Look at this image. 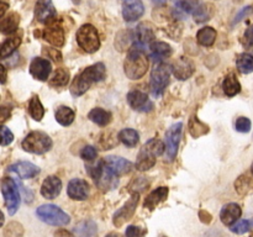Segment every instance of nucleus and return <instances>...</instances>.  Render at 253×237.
<instances>
[{
    "label": "nucleus",
    "instance_id": "1a4fd4ad",
    "mask_svg": "<svg viewBox=\"0 0 253 237\" xmlns=\"http://www.w3.org/2000/svg\"><path fill=\"white\" fill-rule=\"evenodd\" d=\"M0 188L9 215H14L20 205V193L16 182L12 178H2L0 182Z\"/></svg>",
    "mask_w": 253,
    "mask_h": 237
},
{
    "label": "nucleus",
    "instance_id": "864d4df0",
    "mask_svg": "<svg viewBox=\"0 0 253 237\" xmlns=\"http://www.w3.org/2000/svg\"><path fill=\"white\" fill-rule=\"evenodd\" d=\"M7 78V72L2 64H0V84H4L6 81Z\"/></svg>",
    "mask_w": 253,
    "mask_h": 237
},
{
    "label": "nucleus",
    "instance_id": "c756f323",
    "mask_svg": "<svg viewBox=\"0 0 253 237\" xmlns=\"http://www.w3.org/2000/svg\"><path fill=\"white\" fill-rule=\"evenodd\" d=\"M21 43L20 37H10V39L5 40L1 44H0V59H5L9 56H11L17 47Z\"/></svg>",
    "mask_w": 253,
    "mask_h": 237
},
{
    "label": "nucleus",
    "instance_id": "e433bc0d",
    "mask_svg": "<svg viewBox=\"0 0 253 237\" xmlns=\"http://www.w3.org/2000/svg\"><path fill=\"white\" fill-rule=\"evenodd\" d=\"M19 22H20V16L17 14H10L9 16L5 17L4 20L1 21V31L4 32L5 35H11L14 34L15 31L19 27Z\"/></svg>",
    "mask_w": 253,
    "mask_h": 237
},
{
    "label": "nucleus",
    "instance_id": "bb28decb",
    "mask_svg": "<svg viewBox=\"0 0 253 237\" xmlns=\"http://www.w3.org/2000/svg\"><path fill=\"white\" fill-rule=\"evenodd\" d=\"M88 118L93 121L94 123H96V125L106 126L111 122L113 116H111V113L104 110V109L95 108L93 110H90V113L88 114Z\"/></svg>",
    "mask_w": 253,
    "mask_h": 237
},
{
    "label": "nucleus",
    "instance_id": "a19ab883",
    "mask_svg": "<svg viewBox=\"0 0 253 237\" xmlns=\"http://www.w3.org/2000/svg\"><path fill=\"white\" fill-rule=\"evenodd\" d=\"M24 227L19 222H10L4 230V237H22Z\"/></svg>",
    "mask_w": 253,
    "mask_h": 237
},
{
    "label": "nucleus",
    "instance_id": "b1692460",
    "mask_svg": "<svg viewBox=\"0 0 253 237\" xmlns=\"http://www.w3.org/2000/svg\"><path fill=\"white\" fill-rule=\"evenodd\" d=\"M168 197V188L167 187H160L156 190L151 192L147 195V198L145 199V204L143 206L148 210H153L157 206L160 202H162L163 200L167 199Z\"/></svg>",
    "mask_w": 253,
    "mask_h": 237
},
{
    "label": "nucleus",
    "instance_id": "aec40b11",
    "mask_svg": "<svg viewBox=\"0 0 253 237\" xmlns=\"http://www.w3.org/2000/svg\"><path fill=\"white\" fill-rule=\"evenodd\" d=\"M62 190V182L56 175H49L41 185V194L46 199H56Z\"/></svg>",
    "mask_w": 253,
    "mask_h": 237
},
{
    "label": "nucleus",
    "instance_id": "49530a36",
    "mask_svg": "<svg viewBox=\"0 0 253 237\" xmlns=\"http://www.w3.org/2000/svg\"><path fill=\"white\" fill-rule=\"evenodd\" d=\"M242 44L246 49L253 51V25H251L245 32L244 37H242Z\"/></svg>",
    "mask_w": 253,
    "mask_h": 237
},
{
    "label": "nucleus",
    "instance_id": "393cba45",
    "mask_svg": "<svg viewBox=\"0 0 253 237\" xmlns=\"http://www.w3.org/2000/svg\"><path fill=\"white\" fill-rule=\"evenodd\" d=\"M155 40V34L151 30L150 26H147L146 24L138 25L137 29H136L135 34V42L146 46V44H151Z\"/></svg>",
    "mask_w": 253,
    "mask_h": 237
},
{
    "label": "nucleus",
    "instance_id": "6ab92c4d",
    "mask_svg": "<svg viewBox=\"0 0 253 237\" xmlns=\"http://www.w3.org/2000/svg\"><path fill=\"white\" fill-rule=\"evenodd\" d=\"M104 162L110 168L111 172L118 175V177L127 174V173H130L131 168H132V163L128 162L125 158L116 157V156H108V157L104 158Z\"/></svg>",
    "mask_w": 253,
    "mask_h": 237
},
{
    "label": "nucleus",
    "instance_id": "423d86ee",
    "mask_svg": "<svg viewBox=\"0 0 253 237\" xmlns=\"http://www.w3.org/2000/svg\"><path fill=\"white\" fill-rule=\"evenodd\" d=\"M36 215L41 221L52 225V226H66L71 221V217L68 214H66L63 210L52 204H44L37 207Z\"/></svg>",
    "mask_w": 253,
    "mask_h": 237
},
{
    "label": "nucleus",
    "instance_id": "412c9836",
    "mask_svg": "<svg viewBox=\"0 0 253 237\" xmlns=\"http://www.w3.org/2000/svg\"><path fill=\"white\" fill-rule=\"evenodd\" d=\"M9 172L15 173L22 179H30V178H34L39 174L40 168L30 162H17L15 164L10 165Z\"/></svg>",
    "mask_w": 253,
    "mask_h": 237
},
{
    "label": "nucleus",
    "instance_id": "20e7f679",
    "mask_svg": "<svg viewBox=\"0 0 253 237\" xmlns=\"http://www.w3.org/2000/svg\"><path fill=\"white\" fill-rule=\"evenodd\" d=\"M86 170H88L89 175L93 178L95 184L98 185L99 189H101L103 192L114 189L119 184L118 175L111 172V169L105 164L104 159H100L94 165L88 167Z\"/></svg>",
    "mask_w": 253,
    "mask_h": 237
},
{
    "label": "nucleus",
    "instance_id": "5fc2aeb1",
    "mask_svg": "<svg viewBox=\"0 0 253 237\" xmlns=\"http://www.w3.org/2000/svg\"><path fill=\"white\" fill-rule=\"evenodd\" d=\"M54 237H74V235L67 230H58V231L54 232Z\"/></svg>",
    "mask_w": 253,
    "mask_h": 237
},
{
    "label": "nucleus",
    "instance_id": "f3484780",
    "mask_svg": "<svg viewBox=\"0 0 253 237\" xmlns=\"http://www.w3.org/2000/svg\"><path fill=\"white\" fill-rule=\"evenodd\" d=\"M67 194L73 200H85L89 195V185L84 179L74 178L68 183Z\"/></svg>",
    "mask_w": 253,
    "mask_h": 237
},
{
    "label": "nucleus",
    "instance_id": "79ce46f5",
    "mask_svg": "<svg viewBox=\"0 0 253 237\" xmlns=\"http://www.w3.org/2000/svg\"><path fill=\"white\" fill-rule=\"evenodd\" d=\"M252 226H253V222L250 221V220H240L239 222H235L230 229H231V231L235 232V234L242 235V234H246L247 231H250Z\"/></svg>",
    "mask_w": 253,
    "mask_h": 237
},
{
    "label": "nucleus",
    "instance_id": "f03ea898",
    "mask_svg": "<svg viewBox=\"0 0 253 237\" xmlns=\"http://www.w3.org/2000/svg\"><path fill=\"white\" fill-rule=\"evenodd\" d=\"M106 77V68L104 63H95L89 66L73 79L71 93L74 96H81L93 85L94 83L104 80Z\"/></svg>",
    "mask_w": 253,
    "mask_h": 237
},
{
    "label": "nucleus",
    "instance_id": "58836bf2",
    "mask_svg": "<svg viewBox=\"0 0 253 237\" xmlns=\"http://www.w3.org/2000/svg\"><path fill=\"white\" fill-rule=\"evenodd\" d=\"M69 80V72L66 68H58L54 72L53 77L49 80V85L54 88H61L68 84Z\"/></svg>",
    "mask_w": 253,
    "mask_h": 237
},
{
    "label": "nucleus",
    "instance_id": "c85d7f7f",
    "mask_svg": "<svg viewBox=\"0 0 253 237\" xmlns=\"http://www.w3.org/2000/svg\"><path fill=\"white\" fill-rule=\"evenodd\" d=\"M216 40V31L212 27H203L198 31L197 41L198 43L204 47H210L214 44Z\"/></svg>",
    "mask_w": 253,
    "mask_h": 237
},
{
    "label": "nucleus",
    "instance_id": "f8f14e48",
    "mask_svg": "<svg viewBox=\"0 0 253 237\" xmlns=\"http://www.w3.org/2000/svg\"><path fill=\"white\" fill-rule=\"evenodd\" d=\"M57 12L52 0H37L35 6V17L42 24H49L54 20Z\"/></svg>",
    "mask_w": 253,
    "mask_h": 237
},
{
    "label": "nucleus",
    "instance_id": "4be33fe9",
    "mask_svg": "<svg viewBox=\"0 0 253 237\" xmlns=\"http://www.w3.org/2000/svg\"><path fill=\"white\" fill-rule=\"evenodd\" d=\"M242 210L240 205L235 204V202H230V204L225 205L222 207L221 212H220V219H221L222 224L226 226H232L237 220L241 217Z\"/></svg>",
    "mask_w": 253,
    "mask_h": 237
},
{
    "label": "nucleus",
    "instance_id": "6e6d98bb",
    "mask_svg": "<svg viewBox=\"0 0 253 237\" xmlns=\"http://www.w3.org/2000/svg\"><path fill=\"white\" fill-rule=\"evenodd\" d=\"M200 219H202L203 222H205V224H209L210 221H211V215L209 214V212H205V211H200Z\"/></svg>",
    "mask_w": 253,
    "mask_h": 237
},
{
    "label": "nucleus",
    "instance_id": "ea45409f",
    "mask_svg": "<svg viewBox=\"0 0 253 237\" xmlns=\"http://www.w3.org/2000/svg\"><path fill=\"white\" fill-rule=\"evenodd\" d=\"M172 1L178 9L185 12H194L195 9L199 6V0H172Z\"/></svg>",
    "mask_w": 253,
    "mask_h": 237
},
{
    "label": "nucleus",
    "instance_id": "9d476101",
    "mask_svg": "<svg viewBox=\"0 0 253 237\" xmlns=\"http://www.w3.org/2000/svg\"><path fill=\"white\" fill-rule=\"evenodd\" d=\"M182 130L183 123L177 122L170 126L167 132H166V156H167L168 160H170V162L174 160V158L177 157L180 137H182Z\"/></svg>",
    "mask_w": 253,
    "mask_h": 237
},
{
    "label": "nucleus",
    "instance_id": "bf43d9fd",
    "mask_svg": "<svg viewBox=\"0 0 253 237\" xmlns=\"http://www.w3.org/2000/svg\"><path fill=\"white\" fill-rule=\"evenodd\" d=\"M4 225V214L1 212V210H0V227Z\"/></svg>",
    "mask_w": 253,
    "mask_h": 237
},
{
    "label": "nucleus",
    "instance_id": "72a5a7b5",
    "mask_svg": "<svg viewBox=\"0 0 253 237\" xmlns=\"http://www.w3.org/2000/svg\"><path fill=\"white\" fill-rule=\"evenodd\" d=\"M212 14H214V7L210 4H202L195 9V11L193 12L194 15L195 22L198 24H202V22L209 21L211 19Z\"/></svg>",
    "mask_w": 253,
    "mask_h": 237
},
{
    "label": "nucleus",
    "instance_id": "603ef678",
    "mask_svg": "<svg viewBox=\"0 0 253 237\" xmlns=\"http://www.w3.org/2000/svg\"><path fill=\"white\" fill-rule=\"evenodd\" d=\"M7 9H9V2H7V0H0V19L4 16Z\"/></svg>",
    "mask_w": 253,
    "mask_h": 237
},
{
    "label": "nucleus",
    "instance_id": "473e14b6",
    "mask_svg": "<svg viewBox=\"0 0 253 237\" xmlns=\"http://www.w3.org/2000/svg\"><path fill=\"white\" fill-rule=\"evenodd\" d=\"M189 132L194 138H199L209 132V126L202 122L197 116H193L189 121Z\"/></svg>",
    "mask_w": 253,
    "mask_h": 237
},
{
    "label": "nucleus",
    "instance_id": "09e8293b",
    "mask_svg": "<svg viewBox=\"0 0 253 237\" xmlns=\"http://www.w3.org/2000/svg\"><path fill=\"white\" fill-rule=\"evenodd\" d=\"M43 53L48 56L49 58L53 59L54 62H61L62 61V54L59 49L56 48H43Z\"/></svg>",
    "mask_w": 253,
    "mask_h": 237
},
{
    "label": "nucleus",
    "instance_id": "7c9ffc66",
    "mask_svg": "<svg viewBox=\"0 0 253 237\" xmlns=\"http://www.w3.org/2000/svg\"><path fill=\"white\" fill-rule=\"evenodd\" d=\"M118 137L126 147H135V146H137L138 140H140V135L133 128H124L119 132Z\"/></svg>",
    "mask_w": 253,
    "mask_h": 237
},
{
    "label": "nucleus",
    "instance_id": "052dcab7",
    "mask_svg": "<svg viewBox=\"0 0 253 237\" xmlns=\"http://www.w3.org/2000/svg\"><path fill=\"white\" fill-rule=\"evenodd\" d=\"M251 172H252V174H253V163H252V165H251Z\"/></svg>",
    "mask_w": 253,
    "mask_h": 237
},
{
    "label": "nucleus",
    "instance_id": "6e6552de",
    "mask_svg": "<svg viewBox=\"0 0 253 237\" xmlns=\"http://www.w3.org/2000/svg\"><path fill=\"white\" fill-rule=\"evenodd\" d=\"M77 42L83 51L88 53H94L100 47V40H99L98 30L90 24H85L79 27L77 32Z\"/></svg>",
    "mask_w": 253,
    "mask_h": 237
},
{
    "label": "nucleus",
    "instance_id": "a878e982",
    "mask_svg": "<svg viewBox=\"0 0 253 237\" xmlns=\"http://www.w3.org/2000/svg\"><path fill=\"white\" fill-rule=\"evenodd\" d=\"M222 89H224V93L230 98L241 91V84L234 73H230L225 77L224 81H222Z\"/></svg>",
    "mask_w": 253,
    "mask_h": 237
},
{
    "label": "nucleus",
    "instance_id": "8fccbe9b",
    "mask_svg": "<svg viewBox=\"0 0 253 237\" xmlns=\"http://www.w3.org/2000/svg\"><path fill=\"white\" fill-rule=\"evenodd\" d=\"M10 116H11V111H10V109L5 108V106H1V108H0V126H1L5 121L9 120Z\"/></svg>",
    "mask_w": 253,
    "mask_h": 237
},
{
    "label": "nucleus",
    "instance_id": "4c0bfd02",
    "mask_svg": "<svg viewBox=\"0 0 253 237\" xmlns=\"http://www.w3.org/2000/svg\"><path fill=\"white\" fill-rule=\"evenodd\" d=\"M236 66L239 71L244 74L253 72V56L251 53H241L236 59Z\"/></svg>",
    "mask_w": 253,
    "mask_h": 237
},
{
    "label": "nucleus",
    "instance_id": "2f4dec72",
    "mask_svg": "<svg viewBox=\"0 0 253 237\" xmlns=\"http://www.w3.org/2000/svg\"><path fill=\"white\" fill-rule=\"evenodd\" d=\"M76 113L68 106H59L56 110V120L62 126H69L74 121Z\"/></svg>",
    "mask_w": 253,
    "mask_h": 237
},
{
    "label": "nucleus",
    "instance_id": "c9c22d12",
    "mask_svg": "<svg viewBox=\"0 0 253 237\" xmlns=\"http://www.w3.org/2000/svg\"><path fill=\"white\" fill-rule=\"evenodd\" d=\"M29 113L31 115V118L36 121H41L42 118L44 115V109L43 105L40 101L39 96L34 95L31 99H30L29 103Z\"/></svg>",
    "mask_w": 253,
    "mask_h": 237
},
{
    "label": "nucleus",
    "instance_id": "5701e85b",
    "mask_svg": "<svg viewBox=\"0 0 253 237\" xmlns=\"http://www.w3.org/2000/svg\"><path fill=\"white\" fill-rule=\"evenodd\" d=\"M150 49H151V57L155 59L156 62L161 63L163 59L168 58L172 54V47L169 46L166 42H161V41H155L150 44Z\"/></svg>",
    "mask_w": 253,
    "mask_h": 237
},
{
    "label": "nucleus",
    "instance_id": "13d9d810",
    "mask_svg": "<svg viewBox=\"0 0 253 237\" xmlns=\"http://www.w3.org/2000/svg\"><path fill=\"white\" fill-rule=\"evenodd\" d=\"M153 2H155L156 5H163V4H166V1H167V0H152Z\"/></svg>",
    "mask_w": 253,
    "mask_h": 237
},
{
    "label": "nucleus",
    "instance_id": "a211bd4d",
    "mask_svg": "<svg viewBox=\"0 0 253 237\" xmlns=\"http://www.w3.org/2000/svg\"><path fill=\"white\" fill-rule=\"evenodd\" d=\"M172 71L175 78L179 79V80H187L188 78H190L193 76L195 68L194 64H193V62L189 58H187V57H180L172 66Z\"/></svg>",
    "mask_w": 253,
    "mask_h": 237
},
{
    "label": "nucleus",
    "instance_id": "37998d69",
    "mask_svg": "<svg viewBox=\"0 0 253 237\" xmlns=\"http://www.w3.org/2000/svg\"><path fill=\"white\" fill-rule=\"evenodd\" d=\"M251 126H252L251 120H250L249 118H245V116L239 118L236 120V122H235V128H236V131H239V132H242V133L250 132Z\"/></svg>",
    "mask_w": 253,
    "mask_h": 237
},
{
    "label": "nucleus",
    "instance_id": "dca6fc26",
    "mask_svg": "<svg viewBox=\"0 0 253 237\" xmlns=\"http://www.w3.org/2000/svg\"><path fill=\"white\" fill-rule=\"evenodd\" d=\"M145 12L141 0H123V16L125 21L133 22L140 19Z\"/></svg>",
    "mask_w": 253,
    "mask_h": 237
},
{
    "label": "nucleus",
    "instance_id": "0eeeda50",
    "mask_svg": "<svg viewBox=\"0 0 253 237\" xmlns=\"http://www.w3.org/2000/svg\"><path fill=\"white\" fill-rule=\"evenodd\" d=\"M172 67L167 63H158L151 72V91L155 98L161 96L169 84V77Z\"/></svg>",
    "mask_w": 253,
    "mask_h": 237
},
{
    "label": "nucleus",
    "instance_id": "f704fd0d",
    "mask_svg": "<svg viewBox=\"0 0 253 237\" xmlns=\"http://www.w3.org/2000/svg\"><path fill=\"white\" fill-rule=\"evenodd\" d=\"M235 188L240 195H249L253 192V180L249 175H240L235 182Z\"/></svg>",
    "mask_w": 253,
    "mask_h": 237
},
{
    "label": "nucleus",
    "instance_id": "c03bdc74",
    "mask_svg": "<svg viewBox=\"0 0 253 237\" xmlns=\"http://www.w3.org/2000/svg\"><path fill=\"white\" fill-rule=\"evenodd\" d=\"M14 141V135L6 126H0V146H9Z\"/></svg>",
    "mask_w": 253,
    "mask_h": 237
},
{
    "label": "nucleus",
    "instance_id": "2eb2a0df",
    "mask_svg": "<svg viewBox=\"0 0 253 237\" xmlns=\"http://www.w3.org/2000/svg\"><path fill=\"white\" fill-rule=\"evenodd\" d=\"M42 37L54 47H62L64 44V30L57 22H49L42 32Z\"/></svg>",
    "mask_w": 253,
    "mask_h": 237
},
{
    "label": "nucleus",
    "instance_id": "7ed1b4c3",
    "mask_svg": "<svg viewBox=\"0 0 253 237\" xmlns=\"http://www.w3.org/2000/svg\"><path fill=\"white\" fill-rule=\"evenodd\" d=\"M165 151L166 145L162 141L158 140V138H151L141 148L137 156V160H136V168L141 172L151 169L155 165L156 158L163 155Z\"/></svg>",
    "mask_w": 253,
    "mask_h": 237
},
{
    "label": "nucleus",
    "instance_id": "3c124183",
    "mask_svg": "<svg viewBox=\"0 0 253 237\" xmlns=\"http://www.w3.org/2000/svg\"><path fill=\"white\" fill-rule=\"evenodd\" d=\"M252 7L251 6H247V7H245V9H242L241 11L239 12V14L236 15V17H235V21H234V24H237V22L239 21H241L242 19H244L245 16H247V15L250 14V12H252Z\"/></svg>",
    "mask_w": 253,
    "mask_h": 237
},
{
    "label": "nucleus",
    "instance_id": "de8ad7c7",
    "mask_svg": "<svg viewBox=\"0 0 253 237\" xmlns=\"http://www.w3.org/2000/svg\"><path fill=\"white\" fill-rule=\"evenodd\" d=\"M146 234H147V230L133 226V225L128 226L126 230V237H145Z\"/></svg>",
    "mask_w": 253,
    "mask_h": 237
},
{
    "label": "nucleus",
    "instance_id": "ddd939ff",
    "mask_svg": "<svg viewBox=\"0 0 253 237\" xmlns=\"http://www.w3.org/2000/svg\"><path fill=\"white\" fill-rule=\"evenodd\" d=\"M127 103L133 110L147 113L153 109V103L148 99L147 94L141 90H132L127 94Z\"/></svg>",
    "mask_w": 253,
    "mask_h": 237
},
{
    "label": "nucleus",
    "instance_id": "f257e3e1",
    "mask_svg": "<svg viewBox=\"0 0 253 237\" xmlns=\"http://www.w3.org/2000/svg\"><path fill=\"white\" fill-rule=\"evenodd\" d=\"M148 64L150 63L145 52V46L135 42L128 49L127 56L124 62V71L126 77L132 80L142 78L147 72Z\"/></svg>",
    "mask_w": 253,
    "mask_h": 237
},
{
    "label": "nucleus",
    "instance_id": "a18cd8bd",
    "mask_svg": "<svg viewBox=\"0 0 253 237\" xmlns=\"http://www.w3.org/2000/svg\"><path fill=\"white\" fill-rule=\"evenodd\" d=\"M96 156H98V152H96L95 147H93V146H85L81 152V157L84 160H88V162H93Z\"/></svg>",
    "mask_w": 253,
    "mask_h": 237
},
{
    "label": "nucleus",
    "instance_id": "39448f33",
    "mask_svg": "<svg viewBox=\"0 0 253 237\" xmlns=\"http://www.w3.org/2000/svg\"><path fill=\"white\" fill-rule=\"evenodd\" d=\"M53 146L51 137L42 131H32L22 141V148L26 152L42 155L48 152Z\"/></svg>",
    "mask_w": 253,
    "mask_h": 237
},
{
    "label": "nucleus",
    "instance_id": "4468645a",
    "mask_svg": "<svg viewBox=\"0 0 253 237\" xmlns=\"http://www.w3.org/2000/svg\"><path fill=\"white\" fill-rule=\"evenodd\" d=\"M52 71V64L48 59L40 58V57H36V58L32 59L31 64H30V73L37 80L44 81L48 79L49 74H51Z\"/></svg>",
    "mask_w": 253,
    "mask_h": 237
},
{
    "label": "nucleus",
    "instance_id": "cd10ccee",
    "mask_svg": "<svg viewBox=\"0 0 253 237\" xmlns=\"http://www.w3.org/2000/svg\"><path fill=\"white\" fill-rule=\"evenodd\" d=\"M74 237H91L95 236L98 232V227H96L94 221H83L79 225H77L73 230Z\"/></svg>",
    "mask_w": 253,
    "mask_h": 237
},
{
    "label": "nucleus",
    "instance_id": "9b49d317",
    "mask_svg": "<svg viewBox=\"0 0 253 237\" xmlns=\"http://www.w3.org/2000/svg\"><path fill=\"white\" fill-rule=\"evenodd\" d=\"M138 204V193H133L132 197L127 200V201L124 204V206H121L118 211L114 214L113 222L116 227H120L125 224L126 221L131 219L133 216L136 211V207Z\"/></svg>",
    "mask_w": 253,
    "mask_h": 237
},
{
    "label": "nucleus",
    "instance_id": "4d7b16f0",
    "mask_svg": "<svg viewBox=\"0 0 253 237\" xmlns=\"http://www.w3.org/2000/svg\"><path fill=\"white\" fill-rule=\"evenodd\" d=\"M105 237H121V235L118 234V232H110V234L106 235Z\"/></svg>",
    "mask_w": 253,
    "mask_h": 237
}]
</instances>
